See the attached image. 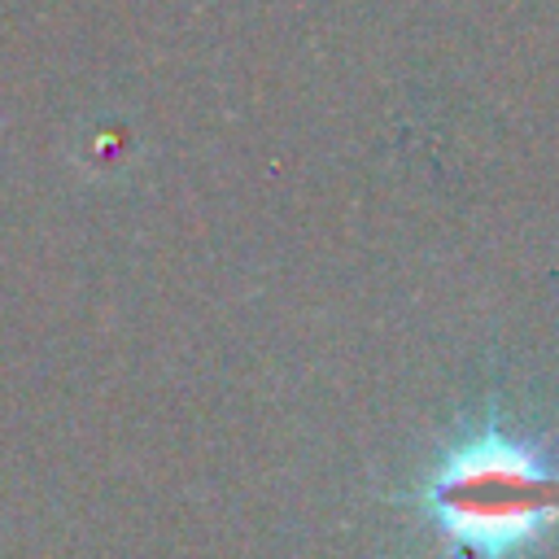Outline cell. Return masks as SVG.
<instances>
[{"mask_svg":"<svg viewBox=\"0 0 559 559\" xmlns=\"http://www.w3.org/2000/svg\"><path fill=\"white\" fill-rule=\"evenodd\" d=\"M428 502L445 542L476 559H498L528 546L559 511V480L533 450L476 441L459 450L428 485Z\"/></svg>","mask_w":559,"mask_h":559,"instance_id":"1","label":"cell"}]
</instances>
